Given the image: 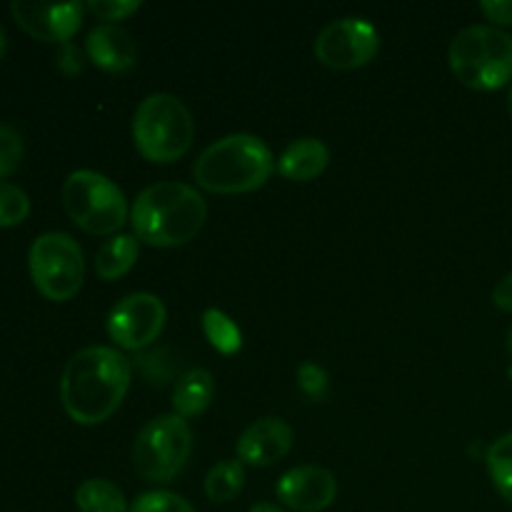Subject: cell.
<instances>
[{
  "instance_id": "18",
  "label": "cell",
  "mask_w": 512,
  "mask_h": 512,
  "mask_svg": "<svg viewBox=\"0 0 512 512\" xmlns=\"http://www.w3.org/2000/svg\"><path fill=\"white\" fill-rule=\"evenodd\" d=\"M75 505L80 512H128L123 490L115 483L103 478L85 480L78 490H75Z\"/></svg>"
},
{
  "instance_id": "23",
  "label": "cell",
  "mask_w": 512,
  "mask_h": 512,
  "mask_svg": "<svg viewBox=\"0 0 512 512\" xmlns=\"http://www.w3.org/2000/svg\"><path fill=\"white\" fill-rule=\"evenodd\" d=\"M128 512H195V508L170 490H150L140 495Z\"/></svg>"
},
{
  "instance_id": "3",
  "label": "cell",
  "mask_w": 512,
  "mask_h": 512,
  "mask_svg": "<svg viewBox=\"0 0 512 512\" xmlns=\"http://www.w3.org/2000/svg\"><path fill=\"white\" fill-rule=\"evenodd\" d=\"M275 168L273 153L260 138L248 133L228 135L203 150L193 165L200 188L215 195H238L268 183Z\"/></svg>"
},
{
  "instance_id": "1",
  "label": "cell",
  "mask_w": 512,
  "mask_h": 512,
  "mask_svg": "<svg viewBox=\"0 0 512 512\" xmlns=\"http://www.w3.org/2000/svg\"><path fill=\"white\" fill-rule=\"evenodd\" d=\"M130 388V363L115 348L93 345L68 360L60 378V400L78 425L105 423Z\"/></svg>"
},
{
  "instance_id": "27",
  "label": "cell",
  "mask_w": 512,
  "mask_h": 512,
  "mask_svg": "<svg viewBox=\"0 0 512 512\" xmlns=\"http://www.w3.org/2000/svg\"><path fill=\"white\" fill-rule=\"evenodd\" d=\"M58 68L63 70L65 75H78L80 70L85 68V60L83 53L75 43H65L60 45V53H58Z\"/></svg>"
},
{
  "instance_id": "13",
  "label": "cell",
  "mask_w": 512,
  "mask_h": 512,
  "mask_svg": "<svg viewBox=\"0 0 512 512\" xmlns=\"http://www.w3.org/2000/svg\"><path fill=\"white\" fill-rule=\"evenodd\" d=\"M293 448V428L280 418L255 420L238 440V458L243 465L268 468L283 460Z\"/></svg>"
},
{
  "instance_id": "20",
  "label": "cell",
  "mask_w": 512,
  "mask_h": 512,
  "mask_svg": "<svg viewBox=\"0 0 512 512\" xmlns=\"http://www.w3.org/2000/svg\"><path fill=\"white\" fill-rule=\"evenodd\" d=\"M203 330L205 338L210 340L218 353L223 355H235L243 348V333H240L238 325L233 323L230 315H225L223 310L210 308L203 313Z\"/></svg>"
},
{
  "instance_id": "15",
  "label": "cell",
  "mask_w": 512,
  "mask_h": 512,
  "mask_svg": "<svg viewBox=\"0 0 512 512\" xmlns=\"http://www.w3.org/2000/svg\"><path fill=\"white\" fill-rule=\"evenodd\" d=\"M328 163L330 153L323 140L300 138L283 150L278 160V170L283 178L295 180V183H308V180L318 178L328 168Z\"/></svg>"
},
{
  "instance_id": "21",
  "label": "cell",
  "mask_w": 512,
  "mask_h": 512,
  "mask_svg": "<svg viewBox=\"0 0 512 512\" xmlns=\"http://www.w3.org/2000/svg\"><path fill=\"white\" fill-rule=\"evenodd\" d=\"M488 470L495 490L512 505V433L490 445Z\"/></svg>"
},
{
  "instance_id": "33",
  "label": "cell",
  "mask_w": 512,
  "mask_h": 512,
  "mask_svg": "<svg viewBox=\"0 0 512 512\" xmlns=\"http://www.w3.org/2000/svg\"><path fill=\"white\" fill-rule=\"evenodd\" d=\"M508 113H510V120H512V88H510V95H508Z\"/></svg>"
},
{
  "instance_id": "30",
  "label": "cell",
  "mask_w": 512,
  "mask_h": 512,
  "mask_svg": "<svg viewBox=\"0 0 512 512\" xmlns=\"http://www.w3.org/2000/svg\"><path fill=\"white\" fill-rule=\"evenodd\" d=\"M250 512H285V510H280L278 505H273V503H258L250 508Z\"/></svg>"
},
{
  "instance_id": "16",
  "label": "cell",
  "mask_w": 512,
  "mask_h": 512,
  "mask_svg": "<svg viewBox=\"0 0 512 512\" xmlns=\"http://www.w3.org/2000/svg\"><path fill=\"white\" fill-rule=\"evenodd\" d=\"M215 395V380L213 373L205 368H193L183 373L175 383L173 390V408L175 415L180 418H195V415L205 413Z\"/></svg>"
},
{
  "instance_id": "26",
  "label": "cell",
  "mask_w": 512,
  "mask_h": 512,
  "mask_svg": "<svg viewBox=\"0 0 512 512\" xmlns=\"http://www.w3.org/2000/svg\"><path fill=\"white\" fill-rule=\"evenodd\" d=\"M85 8L93 15H98L100 20H108L113 25L115 20H125L130 13H135L140 3L138 0H90Z\"/></svg>"
},
{
  "instance_id": "17",
  "label": "cell",
  "mask_w": 512,
  "mask_h": 512,
  "mask_svg": "<svg viewBox=\"0 0 512 512\" xmlns=\"http://www.w3.org/2000/svg\"><path fill=\"white\" fill-rule=\"evenodd\" d=\"M135 260H138V240L133 235H115L100 245L95 255V273L103 280H118L130 273Z\"/></svg>"
},
{
  "instance_id": "22",
  "label": "cell",
  "mask_w": 512,
  "mask_h": 512,
  "mask_svg": "<svg viewBox=\"0 0 512 512\" xmlns=\"http://www.w3.org/2000/svg\"><path fill=\"white\" fill-rule=\"evenodd\" d=\"M30 213V200L18 185L0 180V228L20 225Z\"/></svg>"
},
{
  "instance_id": "7",
  "label": "cell",
  "mask_w": 512,
  "mask_h": 512,
  "mask_svg": "<svg viewBox=\"0 0 512 512\" xmlns=\"http://www.w3.org/2000/svg\"><path fill=\"white\" fill-rule=\"evenodd\" d=\"M193 453V430L180 415L150 420L133 443V465L148 483H173Z\"/></svg>"
},
{
  "instance_id": "2",
  "label": "cell",
  "mask_w": 512,
  "mask_h": 512,
  "mask_svg": "<svg viewBox=\"0 0 512 512\" xmlns=\"http://www.w3.org/2000/svg\"><path fill=\"white\" fill-rule=\"evenodd\" d=\"M208 218V205L185 183L148 185L130 210L138 240L153 248H178L190 243Z\"/></svg>"
},
{
  "instance_id": "5",
  "label": "cell",
  "mask_w": 512,
  "mask_h": 512,
  "mask_svg": "<svg viewBox=\"0 0 512 512\" xmlns=\"http://www.w3.org/2000/svg\"><path fill=\"white\" fill-rule=\"evenodd\" d=\"M133 140L150 163H173L193 145L195 120L183 100L170 93H153L135 110Z\"/></svg>"
},
{
  "instance_id": "31",
  "label": "cell",
  "mask_w": 512,
  "mask_h": 512,
  "mask_svg": "<svg viewBox=\"0 0 512 512\" xmlns=\"http://www.w3.org/2000/svg\"><path fill=\"white\" fill-rule=\"evenodd\" d=\"M5 45H8V40H5V30H3V25H0V60H3Z\"/></svg>"
},
{
  "instance_id": "9",
  "label": "cell",
  "mask_w": 512,
  "mask_h": 512,
  "mask_svg": "<svg viewBox=\"0 0 512 512\" xmlns=\"http://www.w3.org/2000/svg\"><path fill=\"white\" fill-rule=\"evenodd\" d=\"M378 48V30L365 18L335 20L315 38V58L333 70L363 68L375 58Z\"/></svg>"
},
{
  "instance_id": "11",
  "label": "cell",
  "mask_w": 512,
  "mask_h": 512,
  "mask_svg": "<svg viewBox=\"0 0 512 512\" xmlns=\"http://www.w3.org/2000/svg\"><path fill=\"white\" fill-rule=\"evenodd\" d=\"M83 8L80 3H33V0H13L10 13L18 20L20 28L35 40L45 43H70L75 30L83 20Z\"/></svg>"
},
{
  "instance_id": "12",
  "label": "cell",
  "mask_w": 512,
  "mask_h": 512,
  "mask_svg": "<svg viewBox=\"0 0 512 512\" xmlns=\"http://www.w3.org/2000/svg\"><path fill=\"white\" fill-rule=\"evenodd\" d=\"M278 500L295 512H320L330 508L338 495V480L318 465H300L288 470L275 485Z\"/></svg>"
},
{
  "instance_id": "25",
  "label": "cell",
  "mask_w": 512,
  "mask_h": 512,
  "mask_svg": "<svg viewBox=\"0 0 512 512\" xmlns=\"http://www.w3.org/2000/svg\"><path fill=\"white\" fill-rule=\"evenodd\" d=\"M298 385L310 400L320 403V400L328 398L330 378L318 363H313V360H305V363L298 368Z\"/></svg>"
},
{
  "instance_id": "10",
  "label": "cell",
  "mask_w": 512,
  "mask_h": 512,
  "mask_svg": "<svg viewBox=\"0 0 512 512\" xmlns=\"http://www.w3.org/2000/svg\"><path fill=\"white\" fill-rule=\"evenodd\" d=\"M163 300L150 293H133L120 300L108 315V335L118 348L143 350L158 340L165 328Z\"/></svg>"
},
{
  "instance_id": "19",
  "label": "cell",
  "mask_w": 512,
  "mask_h": 512,
  "mask_svg": "<svg viewBox=\"0 0 512 512\" xmlns=\"http://www.w3.org/2000/svg\"><path fill=\"white\" fill-rule=\"evenodd\" d=\"M245 485V465L240 460H223L205 475V495L213 503H230Z\"/></svg>"
},
{
  "instance_id": "4",
  "label": "cell",
  "mask_w": 512,
  "mask_h": 512,
  "mask_svg": "<svg viewBox=\"0 0 512 512\" xmlns=\"http://www.w3.org/2000/svg\"><path fill=\"white\" fill-rule=\"evenodd\" d=\"M448 60L465 88L500 90L512 80V35L490 25H470L453 38Z\"/></svg>"
},
{
  "instance_id": "24",
  "label": "cell",
  "mask_w": 512,
  "mask_h": 512,
  "mask_svg": "<svg viewBox=\"0 0 512 512\" xmlns=\"http://www.w3.org/2000/svg\"><path fill=\"white\" fill-rule=\"evenodd\" d=\"M23 160V138L8 123H0V178L15 173Z\"/></svg>"
},
{
  "instance_id": "29",
  "label": "cell",
  "mask_w": 512,
  "mask_h": 512,
  "mask_svg": "<svg viewBox=\"0 0 512 512\" xmlns=\"http://www.w3.org/2000/svg\"><path fill=\"white\" fill-rule=\"evenodd\" d=\"M493 303L498 305L503 313H512V273L505 275L493 290Z\"/></svg>"
},
{
  "instance_id": "8",
  "label": "cell",
  "mask_w": 512,
  "mask_h": 512,
  "mask_svg": "<svg viewBox=\"0 0 512 512\" xmlns=\"http://www.w3.org/2000/svg\"><path fill=\"white\" fill-rule=\"evenodd\" d=\"M28 268L35 288L53 303H65L73 298L85 278V260L78 240L58 230L43 233L33 240Z\"/></svg>"
},
{
  "instance_id": "32",
  "label": "cell",
  "mask_w": 512,
  "mask_h": 512,
  "mask_svg": "<svg viewBox=\"0 0 512 512\" xmlns=\"http://www.w3.org/2000/svg\"><path fill=\"white\" fill-rule=\"evenodd\" d=\"M508 353H510V360H512V330L508 335ZM510 378H512V365H510Z\"/></svg>"
},
{
  "instance_id": "28",
  "label": "cell",
  "mask_w": 512,
  "mask_h": 512,
  "mask_svg": "<svg viewBox=\"0 0 512 512\" xmlns=\"http://www.w3.org/2000/svg\"><path fill=\"white\" fill-rule=\"evenodd\" d=\"M480 10L495 25H512V0H483Z\"/></svg>"
},
{
  "instance_id": "6",
  "label": "cell",
  "mask_w": 512,
  "mask_h": 512,
  "mask_svg": "<svg viewBox=\"0 0 512 512\" xmlns=\"http://www.w3.org/2000/svg\"><path fill=\"white\" fill-rule=\"evenodd\" d=\"M63 205L70 220L90 235H110L128 220L123 190L95 170H75L65 178Z\"/></svg>"
},
{
  "instance_id": "14",
  "label": "cell",
  "mask_w": 512,
  "mask_h": 512,
  "mask_svg": "<svg viewBox=\"0 0 512 512\" xmlns=\"http://www.w3.org/2000/svg\"><path fill=\"white\" fill-rule=\"evenodd\" d=\"M85 50H88V58L105 73H125L138 60L133 35L120 28V25L110 23L90 30L88 40H85Z\"/></svg>"
}]
</instances>
